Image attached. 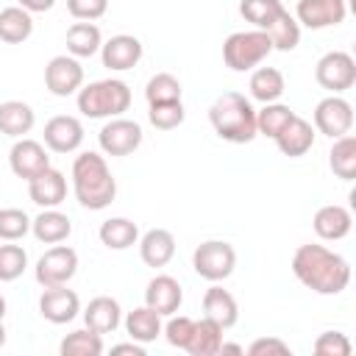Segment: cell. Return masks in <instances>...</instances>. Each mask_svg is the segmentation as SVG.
<instances>
[{
  "instance_id": "cell-49",
  "label": "cell",
  "mask_w": 356,
  "mask_h": 356,
  "mask_svg": "<svg viewBox=\"0 0 356 356\" xmlns=\"http://www.w3.org/2000/svg\"><path fill=\"white\" fill-rule=\"evenodd\" d=\"M6 345V328H3V320H0V348Z\"/></svg>"
},
{
  "instance_id": "cell-31",
  "label": "cell",
  "mask_w": 356,
  "mask_h": 356,
  "mask_svg": "<svg viewBox=\"0 0 356 356\" xmlns=\"http://www.w3.org/2000/svg\"><path fill=\"white\" fill-rule=\"evenodd\" d=\"M125 331L131 339L136 342H153L161 334V314H156L150 306H139L134 312H128L125 317Z\"/></svg>"
},
{
  "instance_id": "cell-36",
  "label": "cell",
  "mask_w": 356,
  "mask_h": 356,
  "mask_svg": "<svg viewBox=\"0 0 356 356\" xmlns=\"http://www.w3.org/2000/svg\"><path fill=\"white\" fill-rule=\"evenodd\" d=\"M281 11H284L281 0H242V3H239V14H242L250 25H256L259 31H267L270 22H273Z\"/></svg>"
},
{
  "instance_id": "cell-46",
  "label": "cell",
  "mask_w": 356,
  "mask_h": 356,
  "mask_svg": "<svg viewBox=\"0 0 356 356\" xmlns=\"http://www.w3.org/2000/svg\"><path fill=\"white\" fill-rule=\"evenodd\" d=\"M53 3H56V0H19V6H22L25 11H31V14H33V11H50Z\"/></svg>"
},
{
  "instance_id": "cell-22",
  "label": "cell",
  "mask_w": 356,
  "mask_h": 356,
  "mask_svg": "<svg viewBox=\"0 0 356 356\" xmlns=\"http://www.w3.org/2000/svg\"><path fill=\"white\" fill-rule=\"evenodd\" d=\"M203 312L222 331L231 328V325H236V320H239V306H236L234 295L228 289H222V286H209L206 289V295H203Z\"/></svg>"
},
{
  "instance_id": "cell-39",
  "label": "cell",
  "mask_w": 356,
  "mask_h": 356,
  "mask_svg": "<svg viewBox=\"0 0 356 356\" xmlns=\"http://www.w3.org/2000/svg\"><path fill=\"white\" fill-rule=\"evenodd\" d=\"M31 231V217L22 209H0V239L17 242Z\"/></svg>"
},
{
  "instance_id": "cell-47",
  "label": "cell",
  "mask_w": 356,
  "mask_h": 356,
  "mask_svg": "<svg viewBox=\"0 0 356 356\" xmlns=\"http://www.w3.org/2000/svg\"><path fill=\"white\" fill-rule=\"evenodd\" d=\"M220 353H245L242 345H234V342H222L220 345Z\"/></svg>"
},
{
  "instance_id": "cell-8",
  "label": "cell",
  "mask_w": 356,
  "mask_h": 356,
  "mask_svg": "<svg viewBox=\"0 0 356 356\" xmlns=\"http://www.w3.org/2000/svg\"><path fill=\"white\" fill-rule=\"evenodd\" d=\"M33 273L42 286H61L78 273V253L70 245H56L39 256Z\"/></svg>"
},
{
  "instance_id": "cell-26",
  "label": "cell",
  "mask_w": 356,
  "mask_h": 356,
  "mask_svg": "<svg viewBox=\"0 0 356 356\" xmlns=\"http://www.w3.org/2000/svg\"><path fill=\"white\" fill-rule=\"evenodd\" d=\"M220 345H222V328L214 320L203 317V320L195 323L192 337H189V342H186L184 350L189 356H217L220 353Z\"/></svg>"
},
{
  "instance_id": "cell-43",
  "label": "cell",
  "mask_w": 356,
  "mask_h": 356,
  "mask_svg": "<svg viewBox=\"0 0 356 356\" xmlns=\"http://www.w3.org/2000/svg\"><path fill=\"white\" fill-rule=\"evenodd\" d=\"M106 8H108V0H67V11L81 22L100 19Z\"/></svg>"
},
{
  "instance_id": "cell-34",
  "label": "cell",
  "mask_w": 356,
  "mask_h": 356,
  "mask_svg": "<svg viewBox=\"0 0 356 356\" xmlns=\"http://www.w3.org/2000/svg\"><path fill=\"white\" fill-rule=\"evenodd\" d=\"M267 36H270V42H273V50L289 53V50H295L298 42H300V25H298V19L284 8V11L270 22Z\"/></svg>"
},
{
  "instance_id": "cell-48",
  "label": "cell",
  "mask_w": 356,
  "mask_h": 356,
  "mask_svg": "<svg viewBox=\"0 0 356 356\" xmlns=\"http://www.w3.org/2000/svg\"><path fill=\"white\" fill-rule=\"evenodd\" d=\"M3 317H6V298L0 295V320H3Z\"/></svg>"
},
{
  "instance_id": "cell-19",
  "label": "cell",
  "mask_w": 356,
  "mask_h": 356,
  "mask_svg": "<svg viewBox=\"0 0 356 356\" xmlns=\"http://www.w3.org/2000/svg\"><path fill=\"white\" fill-rule=\"evenodd\" d=\"M275 145H278V150H281L284 156H289V159L306 156V153L312 150V145H314V128H312V122L295 114V117L278 131Z\"/></svg>"
},
{
  "instance_id": "cell-35",
  "label": "cell",
  "mask_w": 356,
  "mask_h": 356,
  "mask_svg": "<svg viewBox=\"0 0 356 356\" xmlns=\"http://www.w3.org/2000/svg\"><path fill=\"white\" fill-rule=\"evenodd\" d=\"M295 117V111L289 108V106H284V103H264V108L261 111H256V134H264V136H270V139H275L278 136V131L289 122Z\"/></svg>"
},
{
  "instance_id": "cell-21",
  "label": "cell",
  "mask_w": 356,
  "mask_h": 356,
  "mask_svg": "<svg viewBox=\"0 0 356 356\" xmlns=\"http://www.w3.org/2000/svg\"><path fill=\"white\" fill-rule=\"evenodd\" d=\"M139 256L147 267H164L175 256V236L167 228H150L139 239Z\"/></svg>"
},
{
  "instance_id": "cell-44",
  "label": "cell",
  "mask_w": 356,
  "mask_h": 356,
  "mask_svg": "<svg viewBox=\"0 0 356 356\" xmlns=\"http://www.w3.org/2000/svg\"><path fill=\"white\" fill-rule=\"evenodd\" d=\"M248 353H250V356H289L292 350H289V345H286L284 339H278V337H261V339H256V342L248 348Z\"/></svg>"
},
{
  "instance_id": "cell-23",
  "label": "cell",
  "mask_w": 356,
  "mask_h": 356,
  "mask_svg": "<svg viewBox=\"0 0 356 356\" xmlns=\"http://www.w3.org/2000/svg\"><path fill=\"white\" fill-rule=\"evenodd\" d=\"M120 317H122V309H120V303H117L114 298H108V295L92 298L89 306H86V312H83L86 328H92V331H97V334H111V331H117Z\"/></svg>"
},
{
  "instance_id": "cell-20",
  "label": "cell",
  "mask_w": 356,
  "mask_h": 356,
  "mask_svg": "<svg viewBox=\"0 0 356 356\" xmlns=\"http://www.w3.org/2000/svg\"><path fill=\"white\" fill-rule=\"evenodd\" d=\"M314 234L325 242H337V239H345L350 234V225H353V217L345 206H337V203H328V206H320L314 211Z\"/></svg>"
},
{
  "instance_id": "cell-27",
  "label": "cell",
  "mask_w": 356,
  "mask_h": 356,
  "mask_svg": "<svg viewBox=\"0 0 356 356\" xmlns=\"http://www.w3.org/2000/svg\"><path fill=\"white\" fill-rule=\"evenodd\" d=\"M97 236H100V242H103L108 250H128L131 245L139 242V228H136V222L128 220V217H111V220H106V222L100 225Z\"/></svg>"
},
{
  "instance_id": "cell-14",
  "label": "cell",
  "mask_w": 356,
  "mask_h": 356,
  "mask_svg": "<svg viewBox=\"0 0 356 356\" xmlns=\"http://www.w3.org/2000/svg\"><path fill=\"white\" fill-rule=\"evenodd\" d=\"M39 312L47 323L53 325H64L70 320H75V314L81 312V300L72 289H67V284L61 286H44L42 298H39Z\"/></svg>"
},
{
  "instance_id": "cell-37",
  "label": "cell",
  "mask_w": 356,
  "mask_h": 356,
  "mask_svg": "<svg viewBox=\"0 0 356 356\" xmlns=\"http://www.w3.org/2000/svg\"><path fill=\"white\" fill-rule=\"evenodd\" d=\"M181 81L175 78V75H170V72H156L150 81H147V86H145V97H147V103L153 106V103H172V100H181Z\"/></svg>"
},
{
  "instance_id": "cell-38",
  "label": "cell",
  "mask_w": 356,
  "mask_h": 356,
  "mask_svg": "<svg viewBox=\"0 0 356 356\" xmlns=\"http://www.w3.org/2000/svg\"><path fill=\"white\" fill-rule=\"evenodd\" d=\"M186 111H184V103L181 100H172V103H153L150 111H147V120L153 128L159 131H172L184 122Z\"/></svg>"
},
{
  "instance_id": "cell-30",
  "label": "cell",
  "mask_w": 356,
  "mask_h": 356,
  "mask_svg": "<svg viewBox=\"0 0 356 356\" xmlns=\"http://www.w3.org/2000/svg\"><path fill=\"white\" fill-rule=\"evenodd\" d=\"M248 89H250V97L253 100H259V103H275L284 95L286 83H284L281 70H275V67H259L250 75Z\"/></svg>"
},
{
  "instance_id": "cell-3",
  "label": "cell",
  "mask_w": 356,
  "mask_h": 356,
  "mask_svg": "<svg viewBox=\"0 0 356 356\" xmlns=\"http://www.w3.org/2000/svg\"><path fill=\"white\" fill-rule=\"evenodd\" d=\"M209 122L220 139L234 145H245L256 136V111L239 92H222L209 108Z\"/></svg>"
},
{
  "instance_id": "cell-24",
  "label": "cell",
  "mask_w": 356,
  "mask_h": 356,
  "mask_svg": "<svg viewBox=\"0 0 356 356\" xmlns=\"http://www.w3.org/2000/svg\"><path fill=\"white\" fill-rule=\"evenodd\" d=\"M31 231H33V236H36L39 242H44V245H58V242H64V239L72 234V222H70V217H67L64 211H58V209H44L36 220H31Z\"/></svg>"
},
{
  "instance_id": "cell-10",
  "label": "cell",
  "mask_w": 356,
  "mask_h": 356,
  "mask_svg": "<svg viewBox=\"0 0 356 356\" xmlns=\"http://www.w3.org/2000/svg\"><path fill=\"white\" fill-rule=\"evenodd\" d=\"M314 128L320 134L331 136V139L350 134V128H353V106L339 95L323 97L317 103V108H314Z\"/></svg>"
},
{
  "instance_id": "cell-41",
  "label": "cell",
  "mask_w": 356,
  "mask_h": 356,
  "mask_svg": "<svg viewBox=\"0 0 356 356\" xmlns=\"http://www.w3.org/2000/svg\"><path fill=\"white\" fill-rule=\"evenodd\" d=\"M317 356H350V339L342 331H323L314 339Z\"/></svg>"
},
{
  "instance_id": "cell-33",
  "label": "cell",
  "mask_w": 356,
  "mask_h": 356,
  "mask_svg": "<svg viewBox=\"0 0 356 356\" xmlns=\"http://www.w3.org/2000/svg\"><path fill=\"white\" fill-rule=\"evenodd\" d=\"M58 353L61 356H100L103 353V334H97L92 328H78L61 339Z\"/></svg>"
},
{
  "instance_id": "cell-9",
  "label": "cell",
  "mask_w": 356,
  "mask_h": 356,
  "mask_svg": "<svg viewBox=\"0 0 356 356\" xmlns=\"http://www.w3.org/2000/svg\"><path fill=\"white\" fill-rule=\"evenodd\" d=\"M97 142H100V150H103L106 156H128V153H134V150L142 145V128H139V122H134V120L111 117V120L100 128Z\"/></svg>"
},
{
  "instance_id": "cell-11",
  "label": "cell",
  "mask_w": 356,
  "mask_h": 356,
  "mask_svg": "<svg viewBox=\"0 0 356 356\" xmlns=\"http://www.w3.org/2000/svg\"><path fill=\"white\" fill-rule=\"evenodd\" d=\"M345 17H348L345 0H298V8H295L298 25H306L312 31L339 25L345 22Z\"/></svg>"
},
{
  "instance_id": "cell-28",
  "label": "cell",
  "mask_w": 356,
  "mask_h": 356,
  "mask_svg": "<svg viewBox=\"0 0 356 356\" xmlns=\"http://www.w3.org/2000/svg\"><path fill=\"white\" fill-rule=\"evenodd\" d=\"M33 33V19L31 11L22 6H8L0 11V39L6 44H22Z\"/></svg>"
},
{
  "instance_id": "cell-5",
  "label": "cell",
  "mask_w": 356,
  "mask_h": 356,
  "mask_svg": "<svg viewBox=\"0 0 356 356\" xmlns=\"http://www.w3.org/2000/svg\"><path fill=\"white\" fill-rule=\"evenodd\" d=\"M273 53V42L267 31H236L222 42V61L234 72H245L259 67Z\"/></svg>"
},
{
  "instance_id": "cell-16",
  "label": "cell",
  "mask_w": 356,
  "mask_h": 356,
  "mask_svg": "<svg viewBox=\"0 0 356 356\" xmlns=\"http://www.w3.org/2000/svg\"><path fill=\"white\" fill-rule=\"evenodd\" d=\"M83 142V125L78 117L58 114L44 125V147L53 153H72Z\"/></svg>"
},
{
  "instance_id": "cell-13",
  "label": "cell",
  "mask_w": 356,
  "mask_h": 356,
  "mask_svg": "<svg viewBox=\"0 0 356 356\" xmlns=\"http://www.w3.org/2000/svg\"><path fill=\"white\" fill-rule=\"evenodd\" d=\"M8 164H11V172H14L17 178L31 181L36 172H42L44 167H50V156H47V150H44L42 142L22 136V139H17V142L11 145Z\"/></svg>"
},
{
  "instance_id": "cell-45",
  "label": "cell",
  "mask_w": 356,
  "mask_h": 356,
  "mask_svg": "<svg viewBox=\"0 0 356 356\" xmlns=\"http://www.w3.org/2000/svg\"><path fill=\"white\" fill-rule=\"evenodd\" d=\"M111 353H134V356H145V348H142V342H122V345H114L111 348Z\"/></svg>"
},
{
  "instance_id": "cell-4",
  "label": "cell",
  "mask_w": 356,
  "mask_h": 356,
  "mask_svg": "<svg viewBox=\"0 0 356 356\" xmlns=\"http://www.w3.org/2000/svg\"><path fill=\"white\" fill-rule=\"evenodd\" d=\"M131 106V89L120 78H103L78 89V111L89 120L120 117Z\"/></svg>"
},
{
  "instance_id": "cell-29",
  "label": "cell",
  "mask_w": 356,
  "mask_h": 356,
  "mask_svg": "<svg viewBox=\"0 0 356 356\" xmlns=\"http://www.w3.org/2000/svg\"><path fill=\"white\" fill-rule=\"evenodd\" d=\"M103 44V36H100V28L95 22H75L70 25L67 31V50L70 56L75 58H89L100 50Z\"/></svg>"
},
{
  "instance_id": "cell-25",
  "label": "cell",
  "mask_w": 356,
  "mask_h": 356,
  "mask_svg": "<svg viewBox=\"0 0 356 356\" xmlns=\"http://www.w3.org/2000/svg\"><path fill=\"white\" fill-rule=\"evenodd\" d=\"M36 122V114L28 103L22 100H6L0 103V134L6 136H14V139H22Z\"/></svg>"
},
{
  "instance_id": "cell-6",
  "label": "cell",
  "mask_w": 356,
  "mask_h": 356,
  "mask_svg": "<svg viewBox=\"0 0 356 356\" xmlns=\"http://www.w3.org/2000/svg\"><path fill=\"white\" fill-rule=\"evenodd\" d=\"M192 267H195V273L200 278H206L211 284L225 281L234 273V267H236V250L228 242H222V239H209V242L195 248Z\"/></svg>"
},
{
  "instance_id": "cell-40",
  "label": "cell",
  "mask_w": 356,
  "mask_h": 356,
  "mask_svg": "<svg viewBox=\"0 0 356 356\" xmlns=\"http://www.w3.org/2000/svg\"><path fill=\"white\" fill-rule=\"evenodd\" d=\"M28 267V253L19 245H0V281H17Z\"/></svg>"
},
{
  "instance_id": "cell-18",
  "label": "cell",
  "mask_w": 356,
  "mask_h": 356,
  "mask_svg": "<svg viewBox=\"0 0 356 356\" xmlns=\"http://www.w3.org/2000/svg\"><path fill=\"white\" fill-rule=\"evenodd\" d=\"M181 300H184V292H181V284L172 275H156L145 289V306H150L161 317L175 314Z\"/></svg>"
},
{
  "instance_id": "cell-12",
  "label": "cell",
  "mask_w": 356,
  "mask_h": 356,
  "mask_svg": "<svg viewBox=\"0 0 356 356\" xmlns=\"http://www.w3.org/2000/svg\"><path fill=\"white\" fill-rule=\"evenodd\" d=\"M83 83V67L75 56H53L44 67V86L56 97H67L78 92Z\"/></svg>"
},
{
  "instance_id": "cell-42",
  "label": "cell",
  "mask_w": 356,
  "mask_h": 356,
  "mask_svg": "<svg viewBox=\"0 0 356 356\" xmlns=\"http://www.w3.org/2000/svg\"><path fill=\"white\" fill-rule=\"evenodd\" d=\"M192 328H195V320H189V317H172L170 314V323L164 325V337H167V342L172 345V348H186V342H189V337H192Z\"/></svg>"
},
{
  "instance_id": "cell-32",
  "label": "cell",
  "mask_w": 356,
  "mask_h": 356,
  "mask_svg": "<svg viewBox=\"0 0 356 356\" xmlns=\"http://www.w3.org/2000/svg\"><path fill=\"white\" fill-rule=\"evenodd\" d=\"M328 164H331L337 178H342V181L356 178V139L350 134L334 139V147L328 153Z\"/></svg>"
},
{
  "instance_id": "cell-2",
  "label": "cell",
  "mask_w": 356,
  "mask_h": 356,
  "mask_svg": "<svg viewBox=\"0 0 356 356\" xmlns=\"http://www.w3.org/2000/svg\"><path fill=\"white\" fill-rule=\"evenodd\" d=\"M72 192L75 200L89 209V211H100L106 209L114 195H117V181L106 164V159L95 150H86L81 156H75L72 161Z\"/></svg>"
},
{
  "instance_id": "cell-17",
  "label": "cell",
  "mask_w": 356,
  "mask_h": 356,
  "mask_svg": "<svg viewBox=\"0 0 356 356\" xmlns=\"http://www.w3.org/2000/svg\"><path fill=\"white\" fill-rule=\"evenodd\" d=\"M28 197L36 206H42V209L61 206L64 197H67V178H64V172H58L53 167H44L42 172H36L28 181Z\"/></svg>"
},
{
  "instance_id": "cell-1",
  "label": "cell",
  "mask_w": 356,
  "mask_h": 356,
  "mask_svg": "<svg viewBox=\"0 0 356 356\" xmlns=\"http://www.w3.org/2000/svg\"><path fill=\"white\" fill-rule=\"evenodd\" d=\"M295 278L317 295H339L350 284V264L325 245H300L292 256Z\"/></svg>"
},
{
  "instance_id": "cell-15",
  "label": "cell",
  "mask_w": 356,
  "mask_h": 356,
  "mask_svg": "<svg viewBox=\"0 0 356 356\" xmlns=\"http://www.w3.org/2000/svg\"><path fill=\"white\" fill-rule=\"evenodd\" d=\"M100 58H103V67H108L114 72L134 70L142 58V42L131 33H117L100 44Z\"/></svg>"
},
{
  "instance_id": "cell-7",
  "label": "cell",
  "mask_w": 356,
  "mask_h": 356,
  "mask_svg": "<svg viewBox=\"0 0 356 356\" xmlns=\"http://www.w3.org/2000/svg\"><path fill=\"white\" fill-rule=\"evenodd\" d=\"M314 78H317V83H320L323 89L339 95V92L350 89V86L356 83V61H353V56L345 53V50H331V53H325V56L317 61Z\"/></svg>"
}]
</instances>
